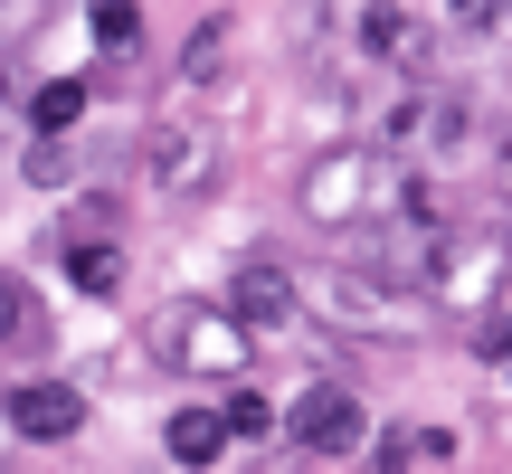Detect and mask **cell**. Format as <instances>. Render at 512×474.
Masks as SVG:
<instances>
[{"mask_svg": "<svg viewBox=\"0 0 512 474\" xmlns=\"http://www.w3.org/2000/svg\"><path fill=\"white\" fill-rule=\"evenodd\" d=\"M361 57H418V19L399 0H370L361 10Z\"/></svg>", "mask_w": 512, "mask_h": 474, "instance_id": "8fae6325", "label": "cell"}, {"mask_svg": "<svg viewBox=\"0 0 512 474\" xmlns=\"http://www.w3.org/2000/svg\"><path fill=\"white\" fill-rule=\"evenodd\" d=\"M475 351H484V361H512V304H503V313H484V332H475Z\"/></svg>", "mask_w": 512, "mask_h": 474, "instance_id": "ac0fdd59", "label": "cell"}, {"mask_svg": "<svg viewBox=\"0 0 512 474\" xmlns=\"http://www.w3.org/2000/svg\"><path fill=\"white\" fill-rule=\"evenodd\" d=\"M285 437H294V446H304V456H351V446H361V437H370V408H361V399H351V389H342V380H313V389H304V399H294V408H285Z\"/></svg>", "mask_w": 512, "mask_h": 474, "instance_id": "8992f818", "label": "cell"}, {"mask_svg": "<svg viewBox=\"0 0 512 474\" xmlns=\"http://www.w3.org/2000/svg\"><path fill=\"white\" fill-rule=\"evenodd\" d=\"M380 190H389V171L370 162L361 143H332V152H313V171H304V219L313 228H351V219H370L380 209Z\"/></svg>", "mask_w": 512, "mask_h": 474, "instance_id": "277c9868", "label": "cell"}, {"mask_svg": "<svg viewBox=\"0 0 512 474\" xmlns=\"http://www.w3.org/2000/svg\"><path fill=\"white\" fill-rule=\"evenodd\" d=\"M143 171H152V190L190 200V190H209V181H219V133H209V124H190V114H162V124L143 133Z\"/></svg>", "mask_w": 512, "mask_h": 474, "instance_id": "5b68a950", "label": "cell"}, {"mask_svg": "<svg viewBox=\"0 0 512 474\" xmlns=\"http://www.w3.org/2000/svg\"><path fill=\"white\" fill-rule=\"evenodd\" d=\"M76 114H86V86H76V76H48V86L29 95V124H38V133H67Z\"/></svg>", "mask_w": 512, "mask_h": 474, "instance_id": "4fadbf2b", "label": "cell"}, {"mask_svg": "<svg viewBox=\"0 0 512 474\" xmlns=\"http://www.w3.org/2000/svg\"><path fill=\"white\" fill-rule=\"evenodd\" d=\"M446 10H456V29H494V10H503V0H446Z\"/></svg>", "mask_w": 512, "mask_h": 474, "instance_id": "d6986e66", "label": "cell"}, {"mask_svg": "<svg viewBox=\"0 0 512 474\" xmlns=\"http://www.w3.org/2000/svg\"><path fill=\"white\" fill-rule=\"evenodd\" d=\"M503 294H512V285H503Z\"/></svg>", "mask_w": 512, "mask_h": 474, "instance_id": "44dd1931", "label": "cell"}, {"mask_svg": "<svg viewBox=\"0 0 512 474\" xmlns=\"http://www.w3.org/2000/svg\"><path fill=\"white\" fill-rule=\"evenodd\" d=\"M76 427H86V399H76L67 380H19V389H10V437H29V446H67Z\"/></svg>", "mask_w": 512, "mask_h": 474, "instance_id": "52a82bcc", "label": "cell"}, {"mask_svg": "<svg viewBox=\"0 0 512 474\" xmlns=\"http://www.w3.org/2000/svg\"><path fill=\"white\" fill-rule=\"evenodd\" d=\"M219 57H228V19H209V29H200V38L181 48V76L200 86V76H219Z\"/></svg>", "mask_w": 512, "mask_h": 474, "instance_id": "2e32d148", "label": "cell"}, {"mask_svg": "<svg viewBox=\"0 0 512 474\" xmlns=\"http://www.w3.org/2000/svg\"><path fill=\"white\" fill-rule=\"evenodd\" d=\"M247 342H256V332L228 304H171L162 323H152V351H162L171 370H200V380H238Z\"/></svg>", "mask_w": 512, "mask_h": 474, "instance_id": "3957f363", "label": "cell"}, {"mask_svg": "<svg viewBox=\"0 0 512 474\" xmlns=\"http://www.w3.org/2000/svg\"><path fill=\"white\" fill-rule=\"evenodd\" d=\"M86 29H95V48H105V57H133V48H143V10H133V0H95Z\"/></svg>", "mask_w": 512, "mask_h": 474, "instance_id": "7c38bea8", "label": "cell"}, {"mask_svg": "<svg viewBox=\"0 0 512 474\" xmlns=\"http://www.w3.org/2000/svg\"><path fill=\"white\" fill-rule=\"evenodd\" d=\"M294 304H304V294H294V275L275 266V256H247V266H238V285H228V313H238L247 332L294 323Z\"/></svg>", "mask_w": 512, "mask_h": 474, "instance_id": "ba28073f", "label": "cell"}, {"mask_svg": "<svg viewBox=\"0 0 512 474\" xmlns=\"http://www.w3.org/2000/svg\"><path fill=\"white\" fill-rule=\"evenodd\" d=\"M162 446H171V465L200 474V465H219V456H228V418H219V408H181V418L162 427Z\"/></svg>", "mask_w": 512, "mask_h": 474, "instance_id": "9c48e42d", "label": "cell"}, {"mask_svg": "<svg viewBox=\"0 0 512 474\" xmlns=\"http://www.w3.org/2000/svg\"><path fill=\"white\" fill-rule=\"evenodd\" d=\"M219 418H228V437H266V427H275V408L256 399V389H238V399H228Z\"/></svg>", "mask_w": 512, "mask_h": 474, "instance_id": "e0dca14e", "label": "cell"}, {"mask_svg": "<svg viewBox=\"0 0 512 474\" xmlns=\"http://www.w3.org/2000/svg\"><path fill=\"white\" fill-rule=\"evenodd\" d=\"M67 171H76L67 133H38V143H29V181H38V190H67Z\"/></svg>", "mask_w": 512, "mask_h": 474, "instance_id": "9a60e30c", "label": "cell"}, {"mask_svg": "<svg viewBox=\"0 0 512 474\" xmlns=\"http://www.w3.org/2000/svg\"><path fill=\"white\" fill-rule=\"evenodd\" d=\"M294 294H304V304L323 313L332 332H361V342H418V332H427V313H437L418 285H399V275L361 266V256H342V266H313V275H294Z\"/></svg>", "mask_w": 512, "mask_h": 474, "instance_id": "6da1fadb", "label": "cell"}, {"mask_svg": "<svg viewBox=\"0 0 512 474\" xmlns=\"http://www.w3.org/2000/svg\"><path fill=\"white\" fill-rule=\"evenodd\" d=\"M67 285L76 294H124V247L114 237H67Z\"/></svg>", "mask_w": 512, "mask_h": 474, "instance_id": "30bf717a", "label": "cell"}, {"mask_svg": "<svg viewBox=\"0 0 512 474\" xmlns=\"http://www.w3.org/2000/svg\"><path fill=\"white\" fill-rule=\"evenodd\" d=\"M503 285H512V237L503 228H456L437 247V266H427V304L465 313V323H484L503 304Z\"/></svg>", "mask_w": 512, "mask_h": 474, "instance_id": "7a4b0ae2", "label": "cell"}, {"mask_svg": "<svg viewBox=\"0 0 512 474\" xmlns=\"http://www.w3.org/2000/svg\"><path fill=\"white\" fill-rule=\"evenodd\" d=\"M0 342H38V304L19 275H0Z\"/></svg>", "mask_w": 512, "mask_h": 474, "instance_id": "5bb4252c", "label": "cell"}, {"mask_svg": "<svg viewBox=\"0 0 512 474\" xmlns=\"http://www.w3.org/2000/svg\"><path fill=\"white\" fill-rule=\"evenodd\" d=\"M503 200H512V133H503Z\"/></svg>", "mask_w": 512, "mask_h": 474, "instance_id": "ffe728a7", "label": "cell"}]
</instances>
